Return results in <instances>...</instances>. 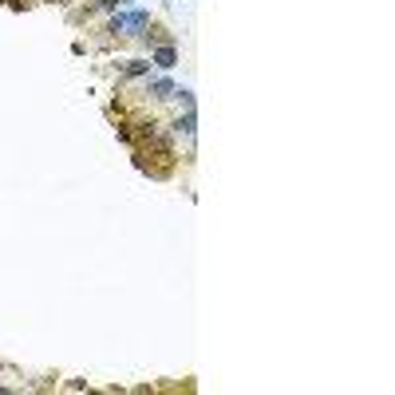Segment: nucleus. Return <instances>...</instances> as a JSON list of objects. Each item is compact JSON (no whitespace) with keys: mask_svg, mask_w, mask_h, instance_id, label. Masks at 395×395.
Segmentation results:
<instances>
[{"mask_svg":"<svg viewBox=\"0 0 395 395\" xmlns=\"http://www.w3.org/2000/svg\"><path fill=\"white\" fill-rule=\"evenodd\" d=\"M143 91L150 95V99L155 103H166V99H174V79H170V75H147V83H143Z\"/></svg>","mask_w":395,"mask_h":395,"instance_id":"obj_2","label":"nucleus"},{"mask_svg":"<svg viewBox=\"0 0 395 395\" xmlns=\"http://www.w3.org/2000/svg\"><path fill=\"white\" fill-rule=\"evenodd\" d=\"M123 75H127V79H138V75H150V64H147V60H127V64H123Z\"/></svg>","mask_w":395,"mask_h":395,"instance_id":"obj_5","label":"nucleus"},{"mask_svg":"<svg viewBox=\"0 0 395 395\" xmlns=\"http://www.w3.org/2000/svg\"><path fill=\"white\" fill-rule=\"evenodd\" d=\"M130 0H95L91 9H87V16H91V12H115V9H127Z\"/></svg>","mask_w":395,"mask_h":395,"instance_id":"obj_6","label":"nucleus"},{"mask_svg":"<svg viewBox=\"0 0 395 395\" xmlns=\"http://www.w3.org/2000/svg\"><path fill=\"white\" fill-rule=\"evenodd\" d=\"M194 130H198V115H194V107H186L182 115L170 123V135L174 138H194Z\"/></svg>","mask_w":395,"mask_h":395,"instance_id":"obj_3","label":"nucleus"},{"mask_svg":"<svg viewBox=\"0 0 395 395\" xmlns=\"http://www.w3.org/2000/svg\"><path fill=\"white\" fill-rule=\"evenodd\" d=\"M147 28H150V12L130 9V12H115V16H111V24H107V32L115 40H135V36H143Z\"/></svg>","mask_w":395,"mask_h":395,"instance_id":"obj_1","label":"nucleus"},{"mask_svg":"<svg viewBox=\"0 0 395 395\" xmlns=\"http://www.w3.org/2000/svg\"><path fill=\"white\" fill-rule=\"evenodd\" d=\"M150 64L162 67V72H170V67L178 64V44H158V48H150Z\"/></svg>","mask_w":395,"mask_h":395,"instance_id":"obj_4","label":"nucleus"}]
</instances>
